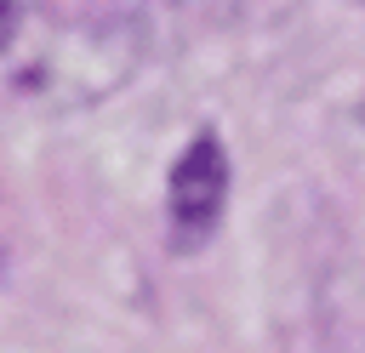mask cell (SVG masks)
<instances>
[{
    "instance_id": "6da1fadb",
    "label": "cell",
    "mask_w": 365,
    "mask_h": 353,
    "mask_svg": "<svg viewBox=\"0 0 365 353\" xmlns=\"http://www.w3.org/2000/svg\"><path fill=\"white\" fill-rule=\"evenodd\" d=\"M137 28L125 17H86V23H57L46 28L29 51H23V91H34L40 102L74 108V102H97L103 91H114L131 68H137Z\"/></svg>"
},
{
    "instance_id": "7a4b0ae2",
    "label": "cell",
    "mask_w": 365,
    "mask_h": 353,
    "mask_svg": "<svg viewBox=\"0 0 365 353\" xmlns=\"http://www.w3.org/2000/svg\"><path fill=\"white\" fill-rule=\"evenodd\" d=\"M222 199H228V154H222V142L211 131H200L171 165L165 205H171L177 239H205L217 228V216H222Z\"/></svg>"
},
{
    "instance_id": "3957f363",
    "label": "cell",
    "mask_w": 365,
    "mask_h": 353,
    "mask_svg": "<svg viewBox=\"0 0 365 353\" xmlns=\"http://www.w3.org/2000/svg\"><path fill=\"white\" fill-rule=\"evenodd\" d=\"M11 34H17V11L0 0V46H11Z\"/></svg>"
}]
</instances>
